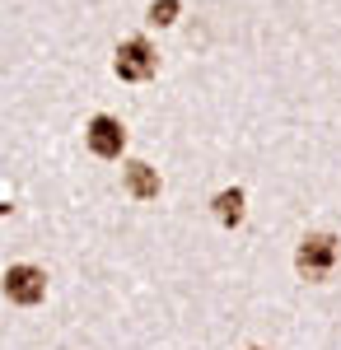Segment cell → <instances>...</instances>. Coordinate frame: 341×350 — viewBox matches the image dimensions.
Masks as SVG:
<instances>
[{"label":"cell","instance_id":"7","mask_svg":"<svg viewBox=\"0 0 341 350\" xmlns=\"http://www.w3.org/2000/svg\"><path fill=\"white\" fill-rule=\"evenodd\" d=\"M178 10H183L178 0H155V5H150V24H155V28L178 24Z\"/></svg>","mask_w":341,"mask_h":350},{"label":"cell","instance_id":"6","mask_svg":"<svg viewBox=\"0 0 341 350\" xmlns=\"http://www.w3.org/2000/svg\"><path fill=\"white\" fill-rule=\"evenodd\" d=\"M215 219H220V224H229V229L243 224V191H238V187H229V191H220V196H215Z\"/></svg>","mask_w":341,"mask_h":350},{"label":"cell","instance_id":"4","mask_svg":"<svg viewBox=\"0 0 341 350\" xmlns=\"http://www.w3.org/2000/svg\"><path fill=\"white\" fill-rule=\"evenodd\" d=\"M84 140H89V150H94L99 159H117L122 145H127V131H122L117 117H94L89 131H84Z\"/></svg>","mask_w":341,"mask_h":350},{"label":"cell","instance_id":"5","mask_svg":"<svg viewBox=\"0 0 341 350\" xmlns=\"http://www.w3.org/2000/svg\"><path fill=\"white\" fill-rule=\"evenodd\" d=\"M127 191H131L136 201L159 196V173L150 168V163H127Z\"/></svg>","mask_w":341,"mask_h":350},{"label":"cell","instance_id":"3","mask_svg":"<svg viewBox=\"0 0 341 350\" xmlns=\"http://www.w3.org/2000/svg\"><path fill=\"white\" fill-rule=\"evenodd\" d=\"M42 295H47V275L38 267H10L5 271V299L33 308V304H42Z\"/></svg>","mask_w":341,"mask_h":350},{"label":"cell","instance_id":"1","mask_svg":"<svg viewBox=\"0 0 341 350\" xmlns=\"http://www.w3.org/2000/svg\"><path fill=\"white\" fill-rule=\"evenodd\" d=\"M337 257H341V247L332 234H309L299 243V252H294V267H299L304 280H327L337 271Z\"/></svg>","mask_w":341,"mask_h":350},{"label":"cell","instance_id":"2","mask_svg":"<svg viewBox=\"0 0 341 350\" xmlns=\"http://www.w3.org/2000/svg\"><path fill=\"white\" fill-rule=\"evenodd\" d=\"M112 70H117L122 80H131V84H145V80H155V70H159V52L145 38H127V42L117 47Z\"/></svg>","mask_w":341,"mask_h":350}]
</instances>
